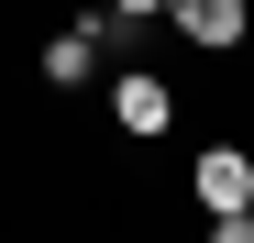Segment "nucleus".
Segmentation results:
<instances>
[{
    "label": "nucleus",
    "instance_id": "6",
    "mask_svg": "<svg viewBox=\"0 0 254 243\" xmlns=\"http://www.w3.org/2000/svg\"><path fill=\"white\" fill-rule=\"evenodd\" d=\"M243 221H254V199H243Z\"/></svg>",
    "mask_w": 254,
    "mask_h": 243
},
{
    "label": "nucleus",
    "instance_id": "3",
    "mask_svg": "<svg viewBox=\"0 0 254 243\" xmlns=\"http://www.w3.org/2000/svg\"><path fill=\"white\" fill-rule=\"evenodd\" d=\"M188 199H199L210 221H243V199H254V155H243V144H210L199 177H188Z\"/></svg>",
    "mask_w": 254,
    "mask_h": 243
},
{
    "label": "nucleus",
    "instance_id": "1",
    "mask_svg": "<svg viewBox=\"0 0 254 243\" xmlns=\"http://www.w3.org/2000/svg\"><path fill=\"white\" fill-rule=\"evenodd\" d=\"M166 122H177V89H166L155 66H122V77H111V133H122V144H155Z\"/></svg>",
    "mask_w": 254,
    "mask_h": 243
},
{
    "label": "nucleus",
    "instance_id": "4",
    "mask_svg": "<svg viewBox=\"0 0 254 243\" xmlns=\"http://www.w3.org/2000/svg\"><path fill=\"white\" fill-rule=\"evenodd\" d=\"M100 33H111V11H77L66 33H45V89H89L100 77Z\"/></svg>",
    "mask_w": 254,
    "mask_h": 243
},
{
    "label": "nucleus",
    "instance_id": "5",
    "mask_svg": "<svg viewBox=\"0 0 254 243\" xmlns=\"http://www.w3.org/2000/svg\"><path fill=\"white\" fill-rule=\"evenodd\" d=\"M111 22H166V0H111Z\"/></svg>",
    "mask_w": 254,
    "mask_h": 243
},
{
    "label": "nucleus",
    "instance_id": "2",
    "mask_svg": "<svg viewBox=\"0 0 254 243\" xmlns=\"http://www.w3.org/2000/svg\"><path fill=\"white\" fill-rule=\"evenodd\" d=\"M166 33L199 56H232L243 33H254V0H166Z\"/></svg>",
    "mask_w": 254,
    "mask_h": 243
}]
</instances>
